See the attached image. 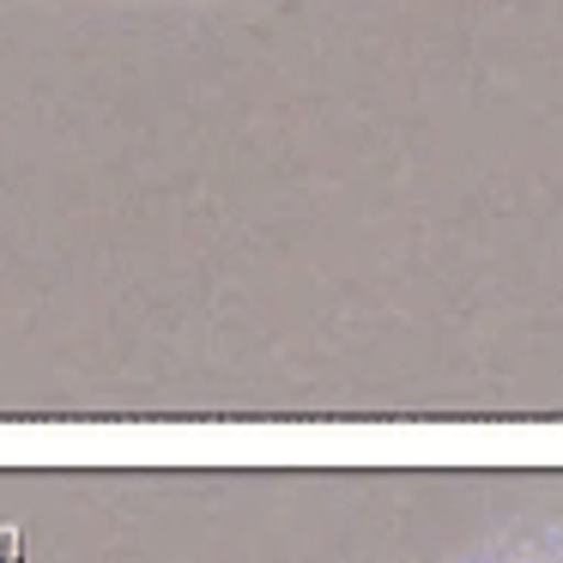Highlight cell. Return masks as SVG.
I'll return each mask as SVG.
<instances>
[{
	"instance_id": "6da1fadb",
	"label": "cell",
	"mask_w": 563,
	"mask_h": 563,
	"mask_svg": "<svg viewBox=\"0 0 563 563\" xmlns=\"http://www.w3.org/2000/svg\"><path fill=\"white\" fill-rule=\"evenodd\" d=\"M533 563H563V551H551V558H533Z\"/></svg>"
}]
</instances>
